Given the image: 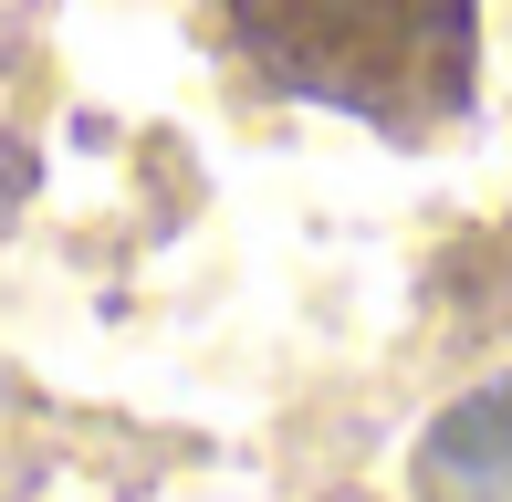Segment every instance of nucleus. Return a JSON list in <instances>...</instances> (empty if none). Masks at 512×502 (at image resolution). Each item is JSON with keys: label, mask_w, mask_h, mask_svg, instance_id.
<instances>
[{"label": "nucleus", "mask_w": 512, "mask_h": 502, "mask_svg": "<svg viewBox=\"0 0 512 502\" xmlns=\"http://www.w3.org/2000/svg\"><path fill=\"white\" fill-rule=\"evenodd\" d=\"M230 32L283 95L429 136L481 84V0H230Z\"/></svg>", "instance_id": "1"}]
</instances>
